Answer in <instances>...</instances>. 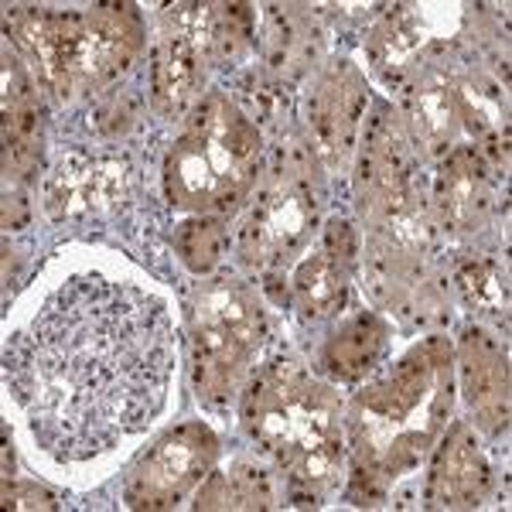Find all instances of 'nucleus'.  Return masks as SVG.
Segmentation results:
<instances>
[{
    "label": "nucleus",
    "instance_id": "2",
    "mask_svg": "<svg viewBox=\"0 0 512 512\" xmlns=\"http://www.w3.org/2000/svg\"><path fill=\"white\" fill-rule=\"evenodd\" d=\"M260 164V134L256 123L229 103L226 96H209L188 117L164 164L168 195L181 209L202 216H226L256 181Z\"/></svg>",
    "mask_w": 512,
    "mask_h": 512
},
{
    "label": "nucleus",
    "instance_id": "15",
    "mask_svg": "<svg viewBox=\"0 0 512 512\" xmlns=\"http://www.w3.org/2000/svg\"><path fill=\"white\" fill-rule=\"evenodd\" d=\"M485 164L478 158L475 147H465V151H454L448 164L441 171V205L444 216H448L454 226L472 229L478 219H482L485 205H489V192H485Z\"/></svg>",
    "mask_w": 512,
    "mask_h": 512
},
{
    "label": "nucleus",
    "instance_id": "1",
    "mask_svg": "<svg viewBox=\"0 0 512 512\" xmlns=\"http://www.w3.org/2000/svg\"><path fill=\"white\" fill-rule=\"evenodd\" d=\"M168 304L134 284L82 274L7 345V386L52 458L89 461L161 414L175 373Z\"/></svg>",
    "mask_w": 512,
    "mask_h": 512
},
{
    "label": "nucleus",
    "instance_id": "3",
    "mask_svg": "<svg viewBox=\"0 0 512 512\" xmlns=\"http://www.w3.org/2000/svg\"><path fill=\"white\" fill-rule=\"evenodd\" d=\"M335 410L338 400L328 386L284 362L256 376L246 393V420H253L256 441L280 454V465L338 434Z\"/></svg>",
    "mask_w": 512,
    "mask_h": 512
},
{
    "label": "nucleus",
    "instance_id": "19",
    "mask_svg": "<svg viewBox=\"0 0 512 512\" xmlns=\"http://www.w3.org/2000/svg\"><path fill=\"white\" fill-rule=\"evenodd\" d=\"M461 291L472 304L485 311H495L502 304L506 308V277L499 274V267L489 260H478V263H468L461 270Z\"/></svg>",
    "mask_w": 512,
    "mask_h": 512
},
{
    "label": "nucleus",
    "instance_id": "22",
    "mask_svg": "<svg viewBox=\"0 0 512 512\" xmlns=\"http://www.w3.org/2000/svg\"><path fill=\"white\" fill-rule=\"evenodd\" d=\"M325 256L335 263L338 270H349L352 267V256H355V236L349 229V222L335 219L325 233Z\"/></svg>",
    "mask_w": 512,
    "mask_h": 512
},
{
    "label": "nucleus",
    "instance_id": "5",
    "mask_svg": "<svg viewBox=\"0 0 512 512\" xmlns=\"http://www.w3.org/2000/svg\"><path fill=\"white\" fill-rule=\"evenodd\" d=\"M216 458V437L202 424L168 431L130 468L123 499L134 509H171L195 482H202Z\"/></svg>",
    "mask_w": 512,
    "mask_h": 512
},
{
    "label": "nucleus",
    "instance_id": "4",
    "mask_svg": "<svg viewBox=\"0 0 512 512\" xmlns=\"http://www.w3.org/2000/svg\"><path fill=\"white\" fill-rule=\"evenodd\" d=\"M263 342V315L239 287L216 284L195 315V383L198 396L222 407L239 393L253 352Z\"/></svg>",
    "mask_w": 512,
    "mask_h": 512
},
{
    "label": "nucleus",
    "instance_id": "9",
    "mask_svg": "<svg viewBox=\"0 0 512 512\" xmlns=\"http://www.w3.org/2000/svg\"><path fill=\"white\" fill-rule=\"evenodd\" d=\"M451 349L441 338H431L424 349L410 352L400 366L393 369L386 379L366 386L359 393V403L366 407V414H373L376 420H407L420 407V400L427 396V390L434 386V376L448 366Z\"/></svg>",
    "mask_w": 512,
    "mask_h": 512
},
{
    "label": "nucleus",
    "instance_id": "7",
    "mask_svg": "<svg viewBox=\"0 0 512 512\" xmlns=\"http://www.w3.org/2000/svg\"><path fill=\"white\" fill-rule=\"evenodd\" d=\"M123 181H127L123 164L69 151L62 154L48 178V209L59 219L113 209L123 198Z\"/></svg>",
    "mask_w": 512,
    "mask_h": 512
},
{
    "label": "nucleus",
    "instance_id": "20",
    "mask_svg": "<svg viewBox=\"0 0 512 512\" xmlns=\"http://www.w3.org/2000/svg\"><path fill=\"white\" fill-rule=\"evenodd\" d=\"M222 506L233 509H267L270 506V489L267 478L253 468H233L222 478Z\"/></svg>",
    "mask_w": 512,
    "mask_h": 512
},
{
    "label": "nucleus",
    "instance_id": "12",
    "mask_svg": "<svg viewBox=\"0 0 512 512\" xmlns=\"http://www.w3.org/2000/svg\"><path fill=\"white\" fill-rule=\"evenodd\" d=\"M38 140H41V110L35 99V86L21 72V65L7 55L4 65V151L7 171L31 178L38 168Z\"/></svg>",
    "mask_w": 512,
    "mask_h": 512
},
{
    "label": "nucleus",
    "instance_id": "14",
    "mask_svg": "<svg viewBox=\"0 0 512 512\" xmlns=\"http://www.w3.org/2000/svg\"><path fill=\"white\" fill-rule=\"evenodd\" d=\"M89 28L96 38V55H99V79L110 82L117 79L134 55L140 52L144 41V24L134 4H99L89 11Z\"/></svg>",
    "mask_w": 512,
    "mask_h": 512
},
{
    "label": "nucleus",
    "instance_id": "11",
    "mask_svg": "<svg viewBox=\"0 0 512 512\" xmlns=\"http://www.w3.org/2000/svg\"><path fill=\"white\" fill-rule=\"evenodd\" d=\"M485 489H489V465H485L468 427H454L448 441L441 444V451H437L427 499H431V506L468 509L478 506Z\"/></svg>",
    "mask_w": 512,
    "mask_h": 512
},
{
    "label": "nucleus",
    "instance_id": "8",
    "mask_svg": "<svg viewBox=\"0 0 512 512\" xmlns=\"http://www.w3.org/2000/svg\"><path fill=\"white\" fill-rule=\"evenodd\" d=\"M362 106H366V86L349 62L335 65L318 82V93L311 99V127H315L321 154L332 164H342L352 151Z\"/></svg>",
    "mask_w": 512,
    "mask_h": 512
},
{
    "label": "nucleus",
    "instance_id": "16",
    "mask_svg": "<svg viewBox=\"0 0 512 512\" xmlns=\"http://www.w3.org/2000/svg\"><path fill=\"white\" fill-rule=\"evenodd\" d=\"M386 349V325L373 315H355L345 321L325 345V366L338 379H359L379 362Z\"/></svg>",
    "mask_w": 512,
    "mask_h": 512
},
{
    "label": "nucleus",
    "instance_id": "21",
    "mask_svg": "<svg viewBox=\"0 0 512 512\" xmlns=\"http://www.w3.org/2000/svg\"><path fill=\"white\" fill-rule=\"evenodd\" d=\"M417 123L431 140L451 137L454 127V103L448 89H420L417 93Z\"/></svg>",
    "mask_w": 512,
    "mask_h": 512
},
{
    "label": "nucleus",
    "instance_id": "6",
    "mask_svg": "<svg viewBox=\"0 0 512 512\" xmlns=\"http://www.w3.org/2000/svg\"><path fill=\"white\" fill-rule=\"evenodd\" d=\"M311 222H315V198H311L308 185L287 181L250 216L239 246L250 260H263V256L284 260L304 243Z\"/></svg>",
    "mask_w": 512,
    "mask_h": 512
},
{
    "label": "nucleus",
    "instance_id": "18",
    "mask_svg": "<svg viewBox=\"0 0 512 512\" xmlns=\"http://www.w3.org/2000/svg\"><path fill=\"white\" fill-rule=\"evenodd\" d=\"M175 243L188 270L209 274L222 260V250H226V229H222V222L216 216H195L185 226H178Z\"/></svg>",
    "mask_w": 512,
    "mask_h": 512
},
{
    "label": "nucleus",
    "instance_id": "13",
    "mask_svg": "<svg viewBox=\"0 0 512 512\" xmlns=\"http://www.w3.org/2000/svg\"><path fill=\"white\" fill-rule=\"evenodd\" d=\"M198 82V45L192 38L181 35H164V41L154 48V65H151V99L154 106L171 117V113L185 110V103L195 93Z\"/></svg>",
    "mask_w": 512,
    "mask_h": 512
},
{
    "label": "nucleus",
    "instance_id": "23",
    "mask_svg": "<svg viewBox=\"0 0 512 512\" xmlns=\"http://www.w3.org/2000/svg\"><path fill=\"white\" fill-rule=\"evenodd\" d=\"M4 506L7 509H55V495L41 485H4Z\"/></svg>",
    "mask_w": 512,
    "mask_h": 512
},
{
    "label": "nucleus",
    "instance_id": "17",
    "mask_svg": "<svg viewBox=\"0 0 512 512\" xmlns=\"http://www.w3.org/2000/svg\"><path fill=\"white\" fill-rule=\"evenodd\" d=\"M294 297L308 318H325L345 301V270L321 253H311L294 274Z\"/></svg>",
    "mask_w": 512,
    "mask_h": 512
},
{
    "label": "nucleus",
    "instance_id": "10",
    "mask_svg": "<svg viewBox=\"0 0 512 512\" xmlns=\"http://www.w3.org/2000/svg\"><path fill=\"white\" fill-rule=\"evenodd\" d=\"M461 379L472 410L482 420V427L499 431L509 420V366L506 352L492 342L485 332H472L461 342Z\"/></svg>",
    "mask_w": 512,
    "mask_h": 512
}]
</instances>
